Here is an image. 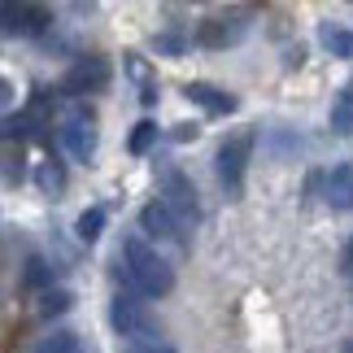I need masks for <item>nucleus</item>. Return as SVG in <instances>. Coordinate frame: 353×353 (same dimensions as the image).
Instances as JSON below:
<instances>
[{"label":"nucleus","instance_id":"obj_1","mask_svg":"<svg viewBox=\"0 0 353 353\" xmlns=\"http://www.w3.org/2000/svg\"><path fill=\"white\" fill-rule=\"evenodd\" d=\"M118 275L127 279L140 296H166L174 288L170 262L144 236H127V240H122V266H118Z\"/></svg>","mask_w":353,"mask_h":353},{"label":"nucleus","instance_id":"obj_2","mask_svg":"<svg viewBox=\"0 0 353 353\" xmlns=\"http://www.w3.org/2000/svg\"><path fill=\"white\" fill-rule=\"evenodd\" d=\"M110 323H114V332L122 341H161L157 319L148 314V305L140 296H131V292H118L110 301Z\"/></svg>","mask_w":353,"mask_h":353},{"label":"nucleus","instance_id":"obj_3","mask_svg":"<svg viewBox=\"0 0 353 353\" xmlns=\"http://www.w3.org/2000/svg\"><path fill=\"white\" fill-rule=\"evenodd\" d=\"M249 148H253V135H249V131H240V135H232V140H223V144H219V157H214L219 183H223L232 196L244 188V166H249Z\"/></svg>","mask_w":353,"mask_h":353},{"label":"nucleus","instance_id":"obj_4","mask_svg":"<svg viewBox=\"0 0 353 353\" xmlns=\"http://www.w3.org/2000/svg\"><path fill=\"white\" fill-rule=\"evenodd\" d=\"M114 79V65L105 57H79L70 70L61 74V92L65 97H88V92H105Z\"/></svg>","mask_w":353,"mask_h":353},{"label":"nucleus","instance_id":"obj_5","mask_svg":"<svg viewBox=\"0 0 353 353\" xmlns=\"http://www.w3.org/2000/svg\"><path fill=\"white\" fill-rule=\"evenodd\" d=\"M161 183H166V196H161V205H166L174 219L183 223V232H188V227H196L201 210H196V192H192V183H188L179 170H166V174H161Z\"/></svg>","mask_w":353,"mask_h":353},{"label":"nucleus","instance_id":"obj_6","mask_svg":"<svg viewBox=\"0 0 353 353\" xmlns=\"http://www.w3.org/2000/svg\"><path fill=\"white\" fill-rule=\"evenodd\" d=\"M140 227H144V236H153V240H174L183 249V223L174 219V214L161 205V201H148V205L140 210Z\"/></svg>","mask_w":353,"mask_h":353},{"label":"nucleus","instance_id":"obj_7","mask_svg":"<svg viewBox=\"0 0 353 353\" xmlns=\"http://www.w3.org/2000/svg\"><path fill=\"white\" fill-rule=\"evenodd\" d=\"M48 9H39V5H0V26L13 35H39L48 26Z\"/></svg>","mask_w":353,"mask_h":353},{"label":"nucleus","instance_id":"obj_8","mask_svg":"<svg viewBox=\"0 0 353 353\" xmlns=\"http://www.w3.org/2000/svg\"><path fill=\"white\" fill-rule=\"evenodd\" d=\"M61 144H65V153H70L74 161H92L97 157V127H92V118H70L61 127Z\"/></svg>","mask_w":353,"mask_h":353},{"label":"nucleus","instance_id":"obj_9","mask_svg":"<svg viewBox=\"0 0 353 353\" xmlns=\"http://www.w3.org/2000/svg\"><path fill=\"white\" fill-rule=\"evenodd\" d=\"M240 35H244V22L240 18H205V22H201V31H196V39L205 48H227V44H236Z\"/></svg>","mask_w":353,"mask_h":353},{"label":"nucleus","instance_id":"obj_10","mask_svg":"<svg viewBox=\"0 0 353 353\" xmlns=\"http://www.w3.org/2000/svg\"><path fill=\"white\" fill-rule=\"evenodd\" d=\"M183 97L192 101V105H201L205 114H232L236 110V97H227L223 88H210V83H188Z\"/></svg>","mask_w":353,"mask_h":353},{"label":"nucleus","instance_id":"obj_11","mask_svg":"<svg viewBox=\"0 0 353 353\" xmlns=\"http://www.w3.org/2000/svg\"><path fill=\"white\" fill-rule=\"evenodd\" d=\"M327 205L341 210V214L353 210V166L349 161H341V166L327 174Z\"/></svg>","mask_w":353,"mask_h":353},{"label":"nucleus","instance_id":"obj_12","mask_svg":"<svg viewBox=\"0 0 353 353\" xmlns=\"http://www.w3.org/2000/svg\"><path fill=\"white\" fill-rule=\"evenodd\" d=\"M35 183H39V192H44V196H57L61 188H65L61 161H39V166H35Z\"/></svg>","mask_w":353,"mask_h":353},{"label":"nucleus","instance_id":"obj_13","mask_svg":"<svg viewBox=\"0 0 353 353\" xmlns=\"http://www.w3.org/2000/svg\"><path fill=\"white\" fill-rule=\"evenodd\" d=\"M31 353H88L83 345H79V336L74 332H52V336H44Z\"/></svg>","mask_w":353,"mask_h":353},{"label":"nucleus","instance_id":"obj_14","mask_svg":"<svg viewBox=\"0 0 353 353\" xmlns=\"http://www.w3.org/2000/svg\"><path fill=\"white\" fill-rule=\"evenodd\" d=\"M319 39L336 52V57H353V39H349L345 31H336L332 22H323V26H319Z\"/></svg>","mask_w":353,"mask_h":353},{"label":"nucleus","instance_id":"obj_15","mask_svg":"<svg viewBox=\"0 0 353 353\" xmlns=\"http://www.w3.org/2000/svg\"><path fill=\"white\" fill-rule=\"evenodd\" d=\"M101 227H105V210H83L79 214V223H74V232H79V240H97L101 236Z\"/></svg>","mask_w":353,"mask_h":353},{"label":"nucleus","instance_id":"obj_16","mask_svg":"<svg viewBox=\"0 0 353 353\" xmlns=\"http://www.w3.org/2000/svg\"><path fill=\"white\" fill-rule=\"evenodd\" d=\"M153 144H157V122H148V118H144L140 127L131 131V153H135V157H144Z\"/></svg>","mask_w":353,"mask_h":353},{"label":"nucleus","instance_id":"obj_17","mask_svg":"<svg viewBox=\"0 0 353 353\" xmlns=\"http://www.w3.org/2000/svg\"><path fill=\"white\" fill-rule=\"evenodd\" d=\"M70 301H74L70 292H44V296H39V314H65Z\"/></svg>","mask_w":353,"mask_h":353},{"label":"nucleus","instance_id":"obj_18","mask_svg":"<svg viewBox=\"0 0 353 353\" xmlns=\"http://www.w3.org/2000/svg\"><path fill=\"white\" fill-rule=\"evenodd\" d=\"M118 353H174L166 341H122Z\"/></svg>","mask_w":353,"mask_h":353},{"label":"nucleus","instance_id":"obj_19","mask_svg":"<svg viewBox=\"0 0 353 353\" xmlns=\"http://www.w3.org/2000/svg\"><path fill=\"white\" fill-rule=\"evenodd\" d=\"M48 279H52V270L39 262V257H35V262H26V288H39V283H48Z\"/></svg>","mask_w":353,"mask_h":353},{"label":"nucleus","instance_id":"obj_20","mask_svg":"<svg viewBox=\"0 0 353 353\" xmlns=\"http://www.w3.org/2000/svg\"><path fill=\"white\" fill-rule=\"evenodd\" d=\"M5 105H13V83L0 74V110H5Z\"/></svg>","mask_w":353,"mask_h":353},{"label":"nucleus","instance_id":"obj_21","mask_svg":"<svg viewBox=\"0 0 353 353\" xmlns=\"http://www.w3.org/2000/svg\"><path fill=\"white\" fill-rule=\"evenodd\" d=\"M345 275L353 279V240H349V249H345Z\"/></svg>","mask_w":353,"mask_h":353},{"label":"nucleus","instance_id":"obj_22","mask_svg":"<svg viewBox=\"0 0 353 353\" xmlns=\"http://www.w3.org/2000/svg\"><path fill=\"white\" fill-rule=\"evenodd\" d=\"M341 353H353V341H345V349H341Z\"/></svg>","mask_w":353,"mask_h":353}]
</instances>
